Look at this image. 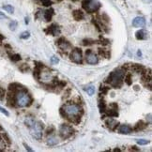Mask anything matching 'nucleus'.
I'll list each match as a JSON object with an SVG mask.
<instances>
[{
  "label": "nucleus",
  "instance_id": "f257e3e1",
  "mask_svg": "<svg viewBox=\"0 0 152 152\" xmlns=\"http://www.w3.org/2000/svg\"><path fill=\"white\" fill-rule=\"evenodd\" d=\"M8 102L10 106L26 107L31 104L32 98L24 87H22L16 92H10L8 96Z\"/></svg>",
  "mask_w": 152,
  "mask_h": 152
},
{
  "label": "nucleus",
  "instance_id": "f03ea898",
  "mask_svg": "<svg viewBox=\"0 0 152 152\" xmlns=\"http://www.w3.org/2000/svg\"><path fill=\"white\" fill-rule=\"evenodd\" d=\"M60 113L68 120L74 122V123H78L81 119L82 114H83V109L77 103L68 102L61 107Z\"/></svg>",
  "mask_w": 152,
  "mask_h": 152
},
{
  "label": "nucleus",
  "instance_id": "7ed1b4c3",
  "mask_svg": "<svg viewBox=\"0 0 152 152\" xmlns=\"http://www.w3.org/2000/svg\"><path fill=\"white\" fill-rule=\"evenodd\" d=\"M125 76V72L123 69H118L116 71L111 72L106 80L107 83L110 84L111 86L115 88H120L122 84H123V79Z\"/></svg>",
  "mask_w": 152,
  "mask_h": 152
},
{
  "label": "nucleus",
  "instance_id": "20e7f679",
  "mask_svg": "<svg viewBox=\"0 0 152 152\" xmlns=\"http://www.w3.org/2000/svg\"><path fill=\"white\" fill-rule=\"evenodd\" d=\"M82 7L88 13H93L100 10L101 3L98 0H83Z\"/></svg>",
  "mask_w": 152,
  "mask_h": 152
},
{
  "label": "nucleus",
  "instance_id": "39448f33",
  "mask_svg": "<svg viewBox=\"0 0 152 152\" xmlns=\"http://www.w3.org/2000/svg\"><path fill=\"white\" fill-rule=\"evenodd\" d=\"M42 129H43V124L39 121H35V123L29 128L30 130L31 135L37 140H40L42 138Z\"/></svg>",
  "mask_w": 152,
  "mask_h": 152
},
{
  "label": "nucleus",
  "instance_id": "423d86ee",
  "mask_svg": "<svg viewBox=\"0 0 152 152\" xmlns=\"http://www.w3.org/2000/svg\"><path fill=\"white\" fill-rule=\"evenodd\" d=\"M73 134V129L68 124H63L59 128V135L63 139H67Z\"/></svg>",
  "mask_w": 152,
  "mask_h": 152
},
{
  "label": "nucleus",
  "instance_id": "0eeeda50",
  "mask_svg": "<svg viewBox=\"0 0 152 152\" xmlns=\"http://www.w3.org/2000/svg\"><path fill=\"white\" fill-rule=\"evenodd\" d=\"M69 57H71V60L73 61L74 63L80 64L83 61V56H82V51L78 48H75L72 51L71 55H69Z\"/></svg>",
  "mask_w": 152,
  "mask_h": 152
},
{
  "label": "nucleus",
  "instance_id": "6e6552de",
  "mask_svg": "<svg viewBox=\"0 0 152 152\" xmlns=\"http://www.w3.org/2000/svg\"><path fill=\"white\" fill-rule=\"evenodd\" d=\"M86 62L90 64V65H95L99 62V57L97 56V55H95L91 50H87L86 53Z\"/></svg>",
  "mask_w": 152,
  "mask_h": 152
},
{
  "label": "nucleus",
  "instance_id": "1a4fd4ad",
  "mask_svg": "<svg viewBox=\"0 0 152 152\" xmlns=\"http://www.w3.org/2000/svg\"><path fill=\"white\" fill-rule=\"evenodd\" d=\"M57 46L59 47V49L60 50H62V51H65V52H67V51H69V49H72V45H71V43H69L68 40H66L64 38H60L59 39L57 40Z\"/></svg>",
  "mask_w": 152,
  "mask_h": 152
},
{
  "label": "nucleus",
  "instance_id": "9d476101",
  "mask_svg": "<svg viewBox=\"0 0 152 152\" xmlns=\"http://www.w3.org/2000/svg\"><path fill=\"white\" fill-rule=\"evenodd\" d=\"M132 26L134 27H144L145 26V19L141 16L135 17L132 20Z\"/></svg>",
  "mask_w": 152,
  "mask_h": 152
},
{
  "label": "nucleus",
  "instance_id": "9b49d317",
  "mask_svg": "<svg viewBox=\"0 0 152 152\" xmlns=\"http://www.w3.org/2000/svg\"><path fill=\"white\" fill-rule=\"evenodd\" d=\"M45 31L48 34L53 35V36H57V35L60 34V29H59V27H58V26L56 24H53L51 26L48 27V29H46Z\"/></svg>",
  "mask_w": 152,
  "mask_h": 152
},
{
  "label": "nucleus",
  "instance_id": "f8f14e48",
  "mask_svg": "<svg viewBox=\"0 0 152 152\" xmlns=\"http://www.w3.org/2000/svg\"><path fill=\"white\" fill-rule=\"evenodd\" d=\"M105 124L107 125V127L110 129L111 131H115L118 126V122L113 119V118H108L106 121H105Z\"/></svg>",
  "mask_w": 152,
  "mask_h": 152
},
{
  "label": "nucleus",
  "instance_id": "ddd939ff",
  "mask_svg": "<svg viewBox=\"0 0 152 152\" xmlns=\"http://www.w3.org/2000/svg\"><path fill=\"white\" fill-rule=\"evenodd\" d=\"M135 38L139 40H142V39H148V33L144 30V29H140L135 33Z\"/></svg>",
  "mask_w": 152,
  "mask_h": 152
},
{
  "label": "nucleus",
  "instance_id": "4468645a",
  "mask_svg": "<svg viewBox=\"0 0 152 152\" xmlns=\"http://www.w3.org/2000/svg\"><path fill=\"white\" fill-rule=\"evenodd\" d=\"M132 128L131 126H129V125H121L119 128H118V132L119 133L121 134H129V133H131L132 132Z\"/></svg>",
  "mask_w": 152,
  "mask_h": 152
},
{
  "label": "nucleus",
  "instance_id": "2eb2a0df",
  "mask_svg": "<svg viewBox=\"0 0 152 152\" xmlns=\"http://www.w3.org/2000/svg\"><path fill=\"white\" fill-rule=\"evenodd\" d=\"M73 18L76 20V21H81V20H83L85 18V14L84 12L82 10H76L73 11Z\"/></svg>",
  "mask_w": 152,
  "mask_h": 152
},
{
  "label": "nucleus",
  "instance_id": "dca6fc26",
  "mask_svg": "<svg viewBox=\"0 0 152 152\" xmlns=\"http://www.w3.org/2000/svg\"><path fill=\"white\" fill-rule=\"evenodd\" d=\"M53 15H54V10H53V9H48V10H45V12H44V15H43L44 20H45L46 22L51 21Z\"/></svg>",
  "mask_w": 152,
  "mask_h": 152
},
{
  "label": "nucleus",
  "instance_id": "f3484780",
  "mask_svg": "<svg viewBox=\"0 0 152 152\" xmlns=\"http://www.w3.org/2000/svg\"><path fill=\"white\" fill-rule=\"evenodd\" d=\"M46 143L50 147H53V145H56L58 144V139L56 136H49L47 140H46Z\"/></svg>",
  "mask_w": 152,
  "mask_h": 152
},
{
  "label": "nucleus",
  "instance_id": "a211bd4d",
  "mask_svg": "<svg viewBox=\"0 0 152 152\" xmlns=\"http://www.w3.org/2000/svg\"><path fill=\"white\" fill-rule=\"evenodd\" d=\"M147 127V124L145 123H144V121H139L138 123L135 125V127H134V129H132V130H134V131H142V130H144V129Z\"/></svg>",
  "mask_w": 152,
  "mask_h": 152
},
{
  "label": "nucleus",
  "instance_id": "6ab92c4d",
  "mask_svg": "<svg viewBox=\"0 0 152 152\" xmlns=\"http://www.w3.org/2000/svg\"><path fill=\"white\" fill-rule=\"evenodd\" d=\"M132 71H134L135 72H144L145 71V69L142 67V66H140V65H138V64H134V65H132Z\"/></svg>",
  "mask_w": 152,
  "mask_h": 152
},
{
  "label": "nucleus",
  "instance_id": "aec40b11",
  "mask_svg": "<svg viewBox=\"0 0 152 152\" xmlns=\"http://www.w3.org/2000/svg\"><path fill=\"white\" fill-rule=\"evenodd\" d=\"M3 10H5L10 14H13L14 13V8L11 5H5V6H3Z\"/></svg>",
  "mask_w": 152,
  "mask_h": 152
},
{
  "label": "nucleus",
  "instance_id": "412c9836",
  "mask_svg": "<svg viewBox=\"0 0 152 152\" xmlns=\"http://www.w3.org/2000/svg\"><path fill=\"white\" fill-rule=\"evenodd\" d=\"M35 123V119L33 118H26V119H25V124L28 127V128H30L33 124Z\"/></svg>",
  "mask_w": 152,
  "mask_h": 152
},
{
  "label": "nucleus",
  "instance_id": "4be33fe9",
  "mask_svg": "<svg viewBox=\"0 0 152 152\" xmlns=\"http://www.w3.org/2000/svg\"><path fill=\"white\" fill-rule=\"evenodd\" d=\"M10 58L13 62H18L21 60V56L18 54H12V55H10Z\"/></svg>",
  "mask_w": 152,
  "mask_h": 152
},
{
  "label": "nucleus",
  "instance_id": "5701e85b",
  "mask_svg": "<svg viewBox=\"0 0 152 152\" xmlns=\"http://www.w3.org/2000/svg\"><path fill=\"white\" fill-rule=\"evenodd\" d=\"M17 26H18V23H17L16 21H11L9 24V28L10 29L11 31H14L16 29V27H17Z\"/></svg>",
  "mask_w": 152,
  "mask_h": 152
},
{
  "label": "nucleus",
  "instance_id": "b1692460",
  "mask_svg": "<svg viewBox=\"0 0 152 152\" xmlns=\"http://www.w3.org/2000/svg\"><path fill=\"white\" fill-rule=\"evenodd\" d=\"M99 109H100V111L102 113L105 112V110H106V105H105V102L103 101H101L100 102H99Z\"/></svg>",
  "mask_w": 152,
  "mask_h": 152
},
{
  "label": "nucleus",
  "instance_id": "393cba45",
  "mask_svg": "<svg viewBox=\"0 0 152 152\" xmlns=\"http://www.w3.org/2000/svg\"><path fill=\"white\" fill-rule=\"evenodd\" d=\"M86 91L87 92V94H88L89 96H93L95 93V87L94 86H89L87 87V88L86 89Z\"/></svg>",
  "mask_w": 152,
  "mask_h": 152
},
{
  "label": "nucleus",
  "instance_id": "a878e982",
  "mask_svg": "<svg viewBox=\"0 0 152 152\" xmlns=\"http://www.w3.org/2000/svg\"><path fill=\"white\" fill-rule=\"evenodd\" d=\"M136 143L138 145H145L149 144V141H148V140H145V139H137Z\"/></svg>",
  "mask_w": 152,
  "mask_h": 152
},
{
  "label": "nucleus",
  "instance_id": "bb28decb",
  "mask_svg": "<svg viewBox=\"0 0 152 152\" xmlns=\"http://www.w3.org/2000/svg\"><path fill=\"white\" fill-rule=\"evenodd\" d=\"M29 37H30V32H28V31H25V32H23V33L20 35V38L23 39H28Z\"/></svg>",
  "mask_w": 152,
  "mask_h": 152
},
{
  "label": "nucleus",
  "instance_id": "cd10ccee",
  "mask_svg": "<svg viewBox=\"0 0 152 152\" xmlns=\"http://www.w3.org/2000/svg\"><path fill=\"white\" fill-rule=\"evenodd\" d=\"M131 79H132V75L131 74H128L127 76H125V82L127 83V85H132V81H131Z\"/></svg>",
  "mask_w": 152,
  "mask_h": 152
},
{
  "label": "nucleus",
  "instance_id": "c85d7f7f",
  "mask_svg": "<svg viewBox=\"0 0 152 152\" xmlns=\"http://www.w3.org/2000/svg\"><path fill=\"white\" fill-rule=\"evenodd\" d=\"M40 1H42V5L45 6V7H49V6L52 5V1H51V0H40Z\"/></svg>",
  "mask_w": 152,
  "mask_h": 152
},
{
  "label": "nucleus",
  "instance_id": "c756f323",
  "mask_svg": "<svg viewBox=\"0 0 152 152\" xmlns=\"http://www.w3.org/2000/svg\"><path fill=\"white\" fill-rule=\"evenodd\" d=\"M51 62H52V64H57L58 62H59V59H58L57 56H54L51 57Z\"/></svg>",
  "mask_w": 152,
  "mask_h": 152
},
{
  "label": "nucleus",
  "instance_id": "7c9ffc66",
  "mask_svg": "<svg viewBox=\"0 0 152 152\" xmlns=\"http://www.w3.org/2000/svg\"><path fill=\"white\" fill-rule=\"evenodd\" d=\"M0 112H1V113H2L3 115H5L6 116H9V115H10V113L8 112V111L6 110L5 108L1 107V106H0Z\"/></svg>",
  "mask_w": 152,
  "mask_h": 152
},
{
  "label": "nucleus",
  "instance_id": "2f4dec72",
  "mask_svg": "<svg viewBox=\"0 0 152 152\" xmlns=\"http://www.w3.org/2000/svg\"><path fill=\"white\" fill-rule=\"evenodd\" d=\"M20 69H21L22 72H26V71H28V69H29V68H28V66L26 65V64H23V66L20 67Z\"/></svg>",
  "mask_w": 152,
  "mask_h": 152
},
{
  "label": "nucleus",
  "instance_id": "473e14b6",
  "mask_svg": "<svg viewBox=\"0 0 152 152\" xmlns=\"http://www.w3.org/2000/svg\"><path fill=\"white\" fill-rule=\"evenodd\" d=\"M83 44H84V45H90V44H93V40H92V39H85Z\"/></svg>",
  "mask_w": 152,
  "mask_h": 152
},
{
  "label": "nucleus",
  "instance_id": "72a5a7b5",
  "mask_svg": "<svg viewBox=\"0 0 152 152\" xmlns=\"http://www.w3.org/2000/svg\"><path fill=\"white\" fill-rule=\"evenodd\" d=\"M5 96V90L2 88V87H0V100H2Z\"/></svg>",
  "mask_w": 152,
  "mask_h": 152
},
{
  "label": "nucleus",
  "instance_id": "f704fd0d",
  "mask_svg": "<svg viewBox=\"0 0 152 152\" xmlns=\"http://www.w3.org/2000/svg\"><path fill=\"white\" fill-rule=\"evenodd\" d=\"M108 90H109V87H105V86L102 87V88H101V91H102L103 94H106Z\"/></svg>",
  "mask_w": 152,
  "mask_h": 152
},
{
  "label": "nucleus",
  "instance_id": "c9c22d12",
  "mask_svg": "<svg viewBox=\"0 0 152 152\" xmlns=\"http://www.w3.org/2000/svg\"><path fill=\"white\" fill-rule=\"evenodd\" d=\"M8 17L6 16L3 12H1V11H0V19H7Z\"/></svg>",
  "mask_w": 152,
  "mask_h": 152
},
{
  "label": "nucleus",
  "instance_id": "e433bc0d",
  "mask_svg": "<svg viewBox=\"0 0 152 152\" xmlns=\"http://www.w3.org/2000/svg\"><path fill=\"white\" fill-rule=\"evenodd\" d=\"M24 145H25V148H26V150H28V151H32V149H31L30 148H29L26 144H25V143H24Z\"/></svg>",
  "mask_w": 152,
  "mask_h": 152
},
{
  "label": "nucleus",
  "instance_id": "4c0bfd02",
  "mask_svg": "<svg viewBox=\"0 0 152 152\" xmlns=\"http://www.w3.org/2000/svg\"><path fill=\"white\" fill-rule=\"evenodd\" d=\"M137 56H142V53H141V51H140V50L137 52Z\"/></svg>",
  "mask_w": 152,
  "mask_h": 152
},
{
  "label": "nucleus",
  "instance_id": "58836bf2",
  "mask_svg": "<svg viewBox=\"0 0 152 152\" xmlns=\"http://www.w3.org/2000/svg\"><path fill=\"white\" fill-rule=\"evenodd\" d=\"M143 1H144L145 3H149V2H150V0H143Z\"/></svg>",
  "mask_w": 152,
  "mask_h": 152
},
{
  "label": "nucleus",
  "instance_id": "ea45409f",
  "mask_svg": "<svg viewBox=\"0 0 152 152\" xmlns=\"http://www.w3.org/2000/svg\"><path fill=\"white\" fill-rule=\"evenodd\" d=\"M115 151H120V149H118V148H115Z\"/></svg>",
  "mask_w": 152,
  "mask_h": 152
},
{
  "label": "nucleus",
  "instance_id": "a19ab883",
  "mask_svg": "<svg viewBox=\"0 0 152 152\" xmlns=\"http://www.w3.org/2000/svg\"><path fill=\"white\" fill-rule=\"evenodd\" d=\"M2 130H3V129H2V127H1V126H0V132H1Z\"/></svg>",
  "mask_w": 152,
  "mask_h": 152
},
{
  "label": "nucleus",
  "instance_id": "79ce46f5",
  "mask_svg": "<svg viewBox=\"0 0 152 152\" xmlns=\"http://www.w3.org/2000/svg\"><path fill=\"white\" fill-rule=\"evenodd\" d=\"M72 1H74V2H76V1H79V0H72Z\"/></svg>",
  "mask_w": 152,
  "mask_h": 152
},
{
  "label": "nucleus",
  "instance_id": "37998d69",
  "mask_svg": "<svg viewBox=\"0 0 152 152\" xmlns=\"http://www.w3.org/2000/svg\"><path fill=\"white\" fill-rule=\"evenodd\" d=\"M57 1H61V0H57Z\"/></svg>",
  "mask_w": 152,
  "mask_h": 152
}]
</instances>
